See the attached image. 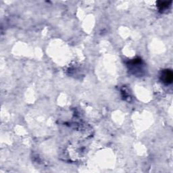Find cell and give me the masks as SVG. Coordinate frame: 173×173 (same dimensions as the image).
<instances>
[{
  "label": "cell",
  "instance_id": "obj_1",
  "mask_svg": "<svg viewBox=\"0 0 173 173\" xmlns=\"http://www.w3.org/2000/svg\"><path fill=\"white\" fill-rule=\"evenodd\" d=\"M161 79L165 84H170L172 81V72L170 70H165L163 71L161 75Z\"/></svg>",
  "mask_w": 173,
  "mask_h": 173
},
{
  "label": "cell",
  "instance_id": "obj_2",
  "mask_svg": "<svg viewBox=\"0 0 173 173\" xmlns=\"http://www.w3.org/2000/svg\"><path fill=\"white\" fill-rule=\"evenodd\" d=\"M171 3V1L167 2V1H159L158 2V7L160 10H164V8H168L169 4Z\"/></svg>",
  "mask_w": 173,
  "mask_h": 173
}]
</instances>
